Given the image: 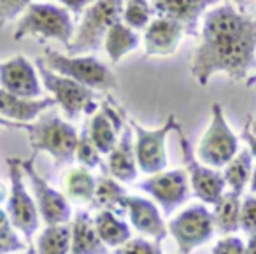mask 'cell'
Instances as JSON below:
<instances>
[{
  "mask_svg": "<svg viewBox=\"0 0 256 254\" xmlns=\"http://www.w3.org/2000/svg\"><path fill=\"white\" fill-rule=\"evenodd\" d=\"M252 134H256V126H252Z\"/></svg>",
  "mask_w": 256,
  "mask_h": 254,
  "instance_id": "obj_46",
  "label": "cell"
},
{
  "mask_svg": "<svg viewBox=\"0 0 256 254\" xmlns=\"http://www.w3.org/2000/svg\"><path fill=\"white\" fill-rule=\"evenodd\" d=\"M240 219V194H235L232 191H224L212 210L214 230L220 235H232L240 230L238 224Z\"/></svg>",
  "mask_w": 256,
  "mask_h": 254,
  "instance_id": "obj_24",
  "label": "cell"
},
{
  "mask_svg": "<svg viewBox=\"0 0 256 254\" xmlns=\"http://www.w3.org/2000/svg\"><path fill=\"white\" fill-rule=\"evenodd\" d=\"M0 126H2V128H9V130H23V132H25L26 124L12 123V121H8V120H4V118H0Z\"/></svg>",
  "mask_w": 256,
  "mask_h": 254,
  "instance_id": "obj_38",
  "label": "cell"
},
{
  "mask_svg": "<svg viewBox=\"0 0 256 254\" xmlns=\"http://www.w3.org/2000/svg\"><path fill=\"white\" fill-rule=\"evenodd\" d=\"M32 2L34 0H0V25L22 16Z\"/></svg>",
  "mask_w": 256,
  "mask_h": 254,
  "instance_id": "obj_33",
  "label": "cell"
},
{
  "mask_svg": "<svg viewBox=\"0 0 256 254\" xmlns=\"http://www.w3.org/2000/svg\"><path fill=\"white\" fill-rule=\"evenodd\" d=\"M56 106L53 96L46 98H22V96L11 95L0 88V118H4L12 123L28 124L34 123L46 110Z\"/></svg>",
  "mask_w": 256,
  "mask_h": 254,
  "instance_id": "obj_20",
  "label": "cell"
},
{
  "mask_svg": "<svg viewBox=\"0 0 256 254\" xmlns=\"http://www.w3.org/2000/svg\"><path fill=\"white\" fill-rule=\"evenodd\" d=\"M139 190L150 194L167 218L176 208L181 207L192 193L188 174L184 168L164 170L160 174L150 176L146 180L139 182Z\"/></svg>",
  "mask_w": 256,
  "mask_h": 254,
  "instance_id": "obj_13",
  "label": "cell"
},
{
  "mask_svg": "<svg viewBox=\"0 0 256 254\" xmlns=\"http://www.w3.org/2000/svg\"><path fill=\"white\" fill-rule=\"evenodd\" d=\"M93 224L98 233L100 240L106 244L107 249H118L124 242L132 238V232L130 226L123 221L121 218H118L116 212L110 210H98V214L93 218Z\"/></svg>",
  "mask_w": 256,
  "mask_h": 254,
  "instance_id": "obj_23",
  "label": "cell"
},
{
  "mask_svg": "<svg viewBox=\"0 0 256 254\" xmlns=\"http://www.w3.org/2000/svg\"><path fill=\"white\" fill-rule=\"evenodd\" d=\"M124 0H95L84 12L81 23L74 34L70 46L67 48V54H92L104 46L107 32L110 26L121 22Z\"/></svg>",
  "mask_w": 256,
  "mask_h": 254,
  "instance_id": "obj_5",
  "label": "cell"
},
{
  "mask_svg": "<svg viewBox=\"0 0 256 254\" xmlns=\"http://www.w3.org/2000/svg\"><path fill=\"white\" fill-rule=\"evenodd\" d=\"M186 36L184 26L167 18H156L144 30V53L146 56H172L178 51L182 37Z\"/></svg>",
  "mask_w": 256,
  "mask_h": 254,
  "instance_id": "obj_18",
  "label": "cell"
},
{
  "mask_svg": "<svg viewBox=\"0 0 256 254\" xmlns=\"http://www.w3.org/2000/svg\"><path fill=\"white\" fill-rule=\"evenodd\" d=\"M114 254H162V247L144 238H130L118 247Z\"/></svg>",
  "mask_w": 256,
  "mask_h": 254,
  "instance_id": "obj_34",
  "label": "cell"
},
{
  "mask_svg": "<svg viewBox=\"0 0 256 254\" xmlns=\"http://www.w3.org/2000/svg\"><path fill=\"white\" fill-rule=\"evenodd\" d=\"M126 123L132 126L134 130V148H136V160L139 172L146 174V176H154L160 174L167 168L168 158H167V137L172 130L178 128V120L174 114L165 120L164 126L154 128H144L140 123H137L132 118H126Z\"/></svg>",
  "mask_w": 256,
  "mask_h": 254,
  "instance_id": "obj_8",
  "label": "cell"
},
{
  "mask_svg": "<svg viewBox=\"0 0 256 254\" xmlns=\"http://www.w3.org/2000/svg\"><path fill=\"white\" fill-rule=\"evenodd\" d=\"M246 84H248V86H252V84H256V76H254V78H249L248 81H246Z\"/></svg>",
  "mask_w": 256,
  "mask_h": 254,
  "instance_id": "obj_45",
  "label": "cell"
},
{
  "mask_svg": "<svg viewBox=\"0 0 256 254\" xmlns=\"http://www.w3.org/2000/svg\"><path fill=\"white\" fill-rule=\"evenodd\" d=\"M8 196H9V190L6 188L4 182H0V205L4 204V202H8Z\"/></svg>",
  "mask_w": 256,
  "mask_h": 254,
  "instance_id": "obj_40",
  "label": "cell"
},
{
  "mask_svg": "<svg viewBox=\"0 0 256 254\" xmlns=\"http://www.w3.org/2000/svg\"><path fill=\"white\" fill-rule=\"evenodd\" d=\"M109 249L100 240L90 212L79 210L70 224V252L68 254H107Z\"/></svg>",
  "mask_w": 256,
  "mask_h": 254,
  "instance_id": "obj_21",
  "label": "cell"
},
{
  "mask_svg": "<svg viewBox=\"0 0 256 254\" xmlns=\"http://www.w3.org/2000/svg\"><path fill=\"white\" fill-rule=\"evenodd\" d=\"M221 0H151L156 18H167L184 26L186 36L198 37V20L204 12Z\"/></svg>",
  "mask_w": 256,
  "mask_h": 254,
  "instance_id": "obj_16",
  "label": "cell"
},
{
  "mask_svg": "<svg viewBox=\"0 0 256 254\" xmlns=\"http://www.w3.org/2000/svg\"><path fill=\"white\" fill-rule=\"evenodd\" d=\"M76 162L79 163V166L86 170H93L102 166V154L98 152V149L95 148V144L92 142L88 134V126H84L79 132L78 146H76Z\"/></svg>",
  "mask_w": 256,
  "mask_h": 254,
  "instance_id": "obj_30",
  "label": "cell"
},
{
  "mask_svg": "<svg viewBox=\"0 0 256 254\" xmlns=\"http://www.w3.org/2000/svg\"><path fill=\"white\" fill-rule=\"evenodd\" d=\"M8 166L11 188H9V196L8 202H6V212H8L12 228L18 230L30 242V238L39 230L40 216L39 210H37L36 202H34V196L26 190L22 160L8 158Z\"/></svg>",
  "mask_w": 256,
  "mask_h": 254,
  "instance_id": "obj_9",
  "label": "cell"
},
{
  "mask_svg": "<svg viewBox=\"0 0 256 254\" xmlns=\"http://www.w3.org/2000/svg\"><path fill=\"white\" fill-rule=\"evenodd\" d=\"M179 135V146H181V154H182V165H184V170L188 174L190 179V186H192V191L196 198L204 202V205H216L220 202V198L223 196L224 193V177L220 170H214L206 166L204 163L198 162L195 151H193L192 144L186 138L184 132H182V126L178 124L176 128Z\"/></svg>",
  "mask_w": 256,
  "mask_h": 254,
  "instance_id": "obj_11",
  "label": "cell"
},
{
  "mask_svg": "<svg viewBox=\"0 0 256 254\" xmlns=\"http://www.w3.org/2000/svg\"><path fill=\"white\" fill-rule=\"evenodd\" d=\"M37 74L40 78V84L44 90L53 95L56 106L64 110V114L68 120H78L81 114H95L98 109L96 104V92L81 86L79 82L72 81L68 78H64L60 74H54L53 70L44 65L42 58L36 60Z\"/></svg>",
  "mask_w": 256,
  "mask_h": 254,
  "instance_id": "obj_6",
  "label": "cell"
},
{
  "mask_svg": "<svg viewBox=\"0 0 256 254\" xmlns=\"http://www.w3.org/2000/svg\"><path fill=\"white\" fill-rule=\"evenodd\" d=\"M6 224H11V221H9L8 212L0 208V226H6Z\"/></svg>",
  "mask_w": 256,
  "mask_h": 254,
  "instance_id": "obj_41",
  "label": "cell"
},
{
  "mask_svg": "<svg viewBox=\"0 0 256 254\" xmlns=\"http://www.w3.org/2000/svg\"><path fill=\"white\" fill-rule=\"evenodd\" d=\"M178 244V254H192L196 247L207 244L214 235L212 212L206 205H192L179 212L167 224Z\"/></svg>",
  "mask_w": 256,
  "mask_h": 254,
  "instance_id": "obj_10",
  "label": "cell"
},
{
  "mask_svg": "<svg viewBox=\"0 0 256 254\" xmlns=\"http://www.w3.org/2000/svg\"><path fill=\"white\" fill-rule=\"evenodd\" d=\"M124 2H126V0H124Z\"/></svg>",
  "mask_w": 256,
  "mask_h": 254,
  "instance_id": "obj_48",
  "label": "cell"
},
{
  "mask_svg": "<svg viewBox=\"0 0 256 254\" xmlns=\"http://www.w3.org/2000/svg\"><path fill=\"white\" fill-rule=\"evenodd\" d=\"M34 158L36 156H32L30 160H22V168L25 174V179L30 180L34 202L37 205L40 219L46 222V226L67 224L72 218L70 202L64 193L50 186L48 180L37 172L34 166Z\"/></svg>",
  "mask_w": 256,
  "mask_h": 254,
  "instance_id": "obj_12",
  "label": "cell"
},
{
  "mask_svg": "<svg viewBox=\"0 0 256 254\" xmlns=\"http://www.w3.org/2000/svg\"><path fill=\"white\" fill-rule=\"evenodd\" d=\"M126 194V190L114 177L104 176L96 179L95 194H93L90 207L96 208V210H120V208H123V200Z\"/></svg>",
  "mask_w": 256,
  "mask_h": 254,
  "instance_id": "obj_26",
  "label": "cell"
},
{
  "mask_svg": "<svg viewBox=\"0 0 256 254\" xmlns=\"http://www.w3.org/2000/svg\"><path fill=\"white\" fill-rule=\"evenodd\" d=\"M238 152V138L224 118L221 104L210 106V123L202 135L196 149L200 163L214 170L224 168Z\"/></svg>",
  "mask_w": 256,
  "mask_h": 254,
  "instance_id": "obj_7",
  "label": "cell"
},
{
  "mask_svg": "<svg viewBox=\"0 0 256 254\" xmlns=\"http://www.w3.org/2000/svg\"><path fill=\"white\" fill-rule=\"evenodd\" d=\"M240 138L246 142V144H248L249 152H251V156L256 160V134H252V120H251V116H248V120H246V124H244V130H242Z\"/></svg>",
  "mask_w": 256,
  "mask_h": 254,
  "instance_id": "obj_37",
  "label": "cell"
},
{
  "mask_svg": "<svg viewBox=\"0 0 256 254\" xmlns=\"http://www.w3.org/2000/svg\"><path fill=\"white\" fill-rule=\"evenodd\" d=\"M252 174V156L249 149H240L237 154L232 158V162L223 168L224 184L228 191L235 194H242L246 184L251 180Z\"/></svg>",
  "mask_w": 256,
  "mask_h": 254,
  "instance_id": "obj_27",
  "label": "cell"
},
{
  "mask_svg": "<svg viewBox=\"0 0 256 254\" xmlns=\"http://www.w3.org/2000/svg\"><path fill=\"white\" fill-rule=\"evenodd\" d=\"M96 188V179L92 172L82 166L70 168L65 176V190H67L68 202L78 205H90L93 200Z\"/></svg>",
  "mask_w": 256,
  "mask_h": 254,
  "instance_id": "obj_25",
  "label": "cell"
},
{
  "mask_svg": "<svg viewBox=\"0 0 256 254\" xmlns=\"http://www.w3.org/2000/svg\"><path fill=\"white\" fill-rule=\"evenodd\" d=\"M123 208L126 210L134 228L142 235L151 236L154 244L162 247V242L168 235V230L156 205L142 196L126 194L123 200Z\"/></svg>",
  "mask_w": 256,
  "mask_h": 254,
  "instance_id": "obj_17",
  "label": "cell"
},
{
  "mask_svg": "<svg viewBox=\"0 0 256 254\" xmlns=\"http://www.w3.org/2000/svg\"><path fill=\"white\" fill-rule=\"evenodd\" d=\"M240 230L248 236L256 233V196H246L240 204Z\"/></svg>",
  "mask_w": 256,
  "mask_h": 254,
  "instance_id": "obj_32",
  "label": "cell"
},
{
  "mask_svg": "<svg viewBox=\"0 0 256 254\" xmlns=\"http://www.w3.org/2000/svg\"><path fill=\"white\" fill-rule=\"evenodd\" d=\"M22 254H37V252H36V249H34V247H32V244H30V247H28V249H26V250H23Z\"/></svg>",
  "mask_w": 256,
  "mask_h": 254,
  "instance_id": "obj_44",
  "label": "cell"
},
{
  "mask_svg": "<svg viewBox=\"0 0 256 254\" xmlns=\"http://www.w3.org/2000/svg\"><path fill=\"white\" fill-rule=\"evenodd\" d=\"M153 9L148 0H126L121 14V22L132 30H146L153 22Z\"/></svg>",
  "mask_w": 256,
  "mask_h": 254,
  "instance_id": "obj_29",
  "label": "cell"
},
{
  "mask_svg": "<svg viewBox=\"0 0 256 254\" xmlns=\"http://www.w3.org/2000/svg\"><path fill=\"white\" fill-rule=\"evenodd\" d=\"M74 20L67 9L48 2H32L20 18L12 34L14 40L36 37L39 40H58L67 50L74 39Z\"/></svg>",
  "mask_w": 256,
  "mask_h": 254,
  "instance_id": "obj_2",
  "label": "cell"
},
{
  "mask_svg": "<svg viewBox=\"0 0 256 254\" xmlns=\"http://www.w3.org/2000/svg\"><path fill=\"white\" fill-rule=\"evenodd\" d=\"M140 46V37L136 30L128 28L123 22H118L110 30L107 32L104 39V48L109 56L110 64H120L126 54L134 53Z\"/></svg>",
  "mask_w": 256,
  "mask_h": 254,
  "instance_id": "obj_22",
  "label": "cell"
},
{
  "mask_svg": "<svg viewBox=\"0 0 256 254\" xmlns=\"http://www.w3.org/2000/svg\"><path fill=\"white\" fill-rule=\"evenodd\" d=\"M124 112L112 98L100 104V110L93 114L88 124V134L100 154H109L118 144L121 130L124 128Z\"/></svg>",
  "mask_w": 256,
  "mask_h": 254,
  "instance_id": "obj_15",
  "label": "cell"
},
{
  "mask_svg": "<svg viewBox=\"0 0 256 254\" xmlns=\"http://www.w3.org/2000/svg\"><path fill=\"white\" fill-rule=\"evenodd\" d=\"M40 58L44 65L54 74L72 79L93 92H109L118 86L116 74L93 54L70 56V54L58 53L51 48H46L44 56Z\"/></svg>",
  "mask_w": 256,
  "mask_h": 254,
  "instance_id": "obj_4",
  "label": "cell"
},
{
  "mask_svg": "<svg viewBox=\"0 0 256 254\" xmlns=\"http://www.w3.org/2000/svg\"><path fill=\"white\" fill-rule=\"evenodd\" d=\"M249 188H251V193H254V194H256V166L252 168L251 180H249Z\"/></svg>",
  "mask_w": 256,
  "mask_h": 254,
  "instance_id": "obj_42",
  "label": "cell"
},
{
  "mask_svg": "<svg viewBox=\"0 0 256 254\" xmlns=\"http://www.w3.org/2000/svg\"><path fill=\"white\" fill-rule=\"evenodd\" d=\"M134 130L130 124H124L121 130L118 144L107 154V172L110 177L123 184H132L139 177V166L136 160V148H134Z\"/></svg>",
  "mask_w": 256,
  "mask_h": 254,
  "instance_id": "obj_19",
  "label": "cell"
},
{
  "mask_svg": "<svg viewBox=\"0 0 256 254\" xmlns=\"http://www.w3.org/2000/svg\"><path fill=\"white\" fill-rule=\"evenodd\" d=\"M0 88L22 98L42 96V84L37 68L23 54L0 62Z\"/></svg>",
  "mask_w": 256,
  "mask_h": 254,
  "instance_id": "obj_14",
  "label": "cell"
},
{
  "mask_svg": "<svg viewBox=\"0 0 256 254\" xmlns=\"http://www.w3.org/2000/svg\"><path fill=\"white\" fill-rule=\"evenodd\" d=\"M256 64V16H248L232 4L210 9L204 16L200 44L192 58V78L207 86L216 74L232 81H248Z\"/></svg>",
  "mask_w": 256,
  "mask_h": 254,
  "instance_id": "obj_1",
  "label": "cell"
},
{
  "mask_svg": "<svg viewBox=\"0 0 256 254\" xmlns=\"http://www.w3.org/2000/svg\"><path fill=\"white\" fill-rule=\"evenodd\" d=\"M34 152L44 151L53 158L54 165L64 166L76 158L79 134L70 123L64 121L56 112L46 110L25 128Z\"/></svg>",
  "mask_w": 256,
  "mask_h": 254,
  "instance_id": "obj_3",
  "label": "cell"
},
{
  "mask_svg": "<svg viewBox=\"0 0 256 254\" xmlns=\"http://www.w3.org/2000/svg\"><path fill=\"white\" fill-rule=\"evenodd\" d=\"M30 246H26L18 236L12 224L0 226V254H11V252H22L26 250Z\"/></svg>",
  "mask_w": 256,
  "mask_h": 254,
  "instance_id": "obj_31",
  "label": "cell"
},
{
  "mask_svg": "<svg viewBox=\"0 0 256 254\" xmlns=\"http://www.w3.org/2000/svg\"><path fill=\"white\" fill-rule=\"evenodd\" d=\"M56 2L64 6V9H67L74 16H81L95 0H56Z\"/></svg>",
  "mask_w": 256,
  "mask_h": 254,
  "instance_id": "obj_36",
  "label": "cell"
},
{
  "mask_svg": "<svg viewBox=\"0 0 256 254\" xmlns=\"http://www.w3.org/2000/svg\"><path fill=\"white\" fill-rule=\"evenodd\" d=\"M37 254H68L70 252V226H46L37 236Z\"/></svg>",
  "mask_w": 256,
  "mask_h": 254,
  "instance_id": "obj_28",
  "label": "cell"
},
{
  "mask_svg": "<svg viewBox=\"0 0 256 254\" xmlns=\"http://www.w3.org/2000/svg\"><path fill=\"white\" fill-rule=\"evenodd\" d=\"M252 126H256V120H254V123H252Z\"/></svg>",
  "mask_w": 256,
  "mask_h": 254,
  "instance_id": "obj_47",
  "label": "cell"
},
{
  "mask_svg": "<svg viewBox=\"0 0 256 254\" xmlns=\"http://www.w3.org/2000/svg\"><path fill=\"white\" fill-rule=\"evenodd\" d=\"M234 4L238 8V11L244 12V8H246V0H234Z\"/></svg>",
  "mask_w": 256,
  "mask_h": 254,
  "instance_id": "obj_43",
  "label": "cell"
},
{
  "mask_svg": "<svg viewBox=\"0 0 256 254\" xmlns=\"http://www.w3.org/2000/svg\"><path fill=\"white\" fill-rule=\"evenodd\" d=\"M212 254H248L246 244L237 236H223L216 242Z\"/></svg>",
  "mask_w": 256,
  "mask_h": 254,
  "instance_id": "obj_35",
  "label": "cell"
},
{
  "mask_svg": "<svg viewBox=\"0 0 256 254\" xmlns=\"http://www.w3.org/2000/svg\"><path fill=\"white\" fill-rule=\"evenodd\" d=\"M246 250H248V254H256V233L249 236L248 244H246Z\"/></svg>",
  "mask_w": 256,
  "mask_h": 254,
  "instance_id": "obj_39",
  "label": "cell"
}]
</instances>
